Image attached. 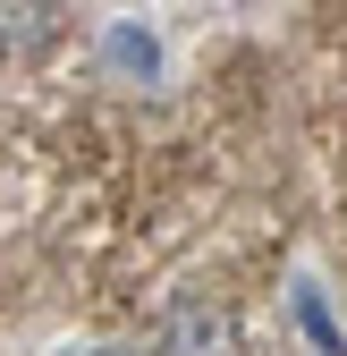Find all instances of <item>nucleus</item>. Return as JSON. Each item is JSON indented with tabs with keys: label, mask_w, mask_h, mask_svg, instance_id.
I'll return each mask as SVG.
<instances>
[{
	"label": "nucleus",
	"mask_w": 347,
	"mask_h": 356,
	"mask_svg": "<svg viewBox=\"0 0 347 356\" xmlns=\"http://www.w3.org/2000/svg\"><path fill=\"white\" fill-rule=\"evenodd\" d=\"M60 42V9H0V68Z\"/></svg>",
	"instance_id": "1"
},
{
	"label": "nucleus",
	"mask_w": 347,
	"mask_h": 356,
	"mask_svg": "<svg viewBox=\"0 0 347 356\" xmlns=\"http://www.w3.org/2000/svg\"><path fill=\"white\" fill-rule=\"evenodd\" d=\"M178 348L187 356H229V314H203V305L178 314Z\"/></svg>",
	"instance_id": "2"
}]
</instances>
